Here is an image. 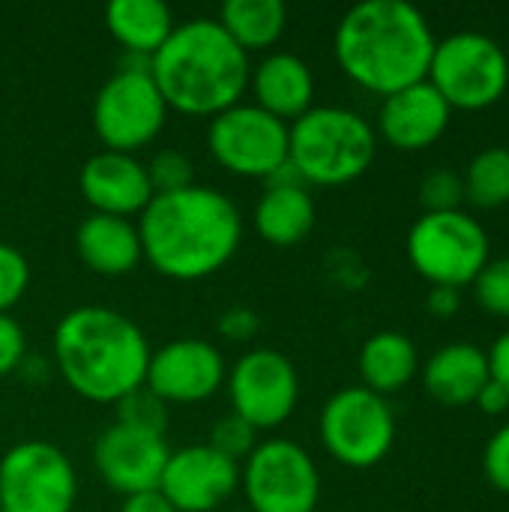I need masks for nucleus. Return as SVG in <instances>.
<instances>
[{"label":"nucleus","mask_w":509,"mask_h":512,"mask_svg":"<svg viewBox=\"0 0 509 512\" xmlns=\"http://www.w3.org/2000/svg\"><path fill=\"white\" fill-rule=\"evenodd\" d=\"M240 486V465L213 450L210 444H192L171 450L159 492L177 512L219 510Z\"/></svg>","instance_id":"obj_15"},{"label":"nucleus","mask_w":509,"mask_h":512,"mask_svg":"<svg viewBox=\"0 0 509 512\" xmlns=\"http://www.w3.org/2000/svg\"><path fill=\"white\" fill-rule=\"evenodd\" d=\"M417 348L405 333L396 330H384L366 339L363 351H360V378L363 387L387 396L396 393L402 387L411 384V378L417 375Z\"/></svg>","instance_id":"obj_24"},{"label":"nucleus","mask_w":509,"mask_h":512,"mask_svg":"<svg viewBox=\"0 0 509 512\" xmlns=\"http://www.w3.org/2000/svg\"><path fill=\"white\" fill-rule=\"evenodd\" d=\"M429 312L432 315H438V318H450V315H456L459 312V306H462V294H459V288H444V285H432V291H429Z\"/></svg>","instance_id":"obj_36"},{"label":"nucleus","mask_w":509,"mask_h":512,"mask_svg":"<svg viewBox=\"0 0 509 512\" xmlns=\"http://www.w3.org/2000/svg\"><path fill=\"white\" fill-rule=\"evenodd\" d=\"M225 378V357L213 342L174 339L150 354L144 387L165 405H195L216 396Z\"/></svg>","instance_id":"obj_14"},{"label":"nucleus","mask_w":509,"mask_h":512,"mask_svg":"<svg viewBox=\"0 0 509 512\" xmlns=\"http://www.w3.org/2000/svg\"><path fill=\"white\" fill-rule=\"evenodd\" d=\"M435 36L426 15L405 0H363L336 27V60L363 90L393 96L429 78Z\"/></svg>","instance_id":"obj_2"},{"label":"nucleus","mask_w":509,"mask_h":512,"mask_svg":"<svg viewBox=\"0 0 509 512\" xmlns=\"http://www.w3.org/2000/svg\"><path fill=\"white\" fill-rule=\"evenodd\" d=\"M75 249L84 267L99 276H126L144 261L138 225L102 213H90L78 225Z\"/></svg>","instance_id":"obj_20"},{"label":"nucleus","mask_w":509,"mask_h":512,"mask_svg":"<svg viewBox=\"0 0 509 512\" xmlns=\"http://www.w3.org/2000/svg\"><path fill=\"white\" fill-rule=\"evenodd\" d=\"M27 285H30L27 258L15 246L0 243V315H9V309L27 294Z\"/></svg>","instance_id":"obj_30"},{"label":"nucleus","mask_w":509,"mask_h":512,"mask_svg":"<svg viewBox=\"0 0 509 512\" xmlns=\"http://www.w3.org/2000/svg\"><path fill=\"white\" fill-rule=\"evenodd\" d=\"M240 483L252 512H315L321 498L315 459L288 438L258 444L240 471Z\"/></svg>","instance_id":"obj_12"},{"label":"nucleus","mask_w":509,"mask_h":512,"mask_svg":"<svg viewBox=\"0 0 509 512\" xmlns=\"http://www.w3.org/2000/svg\"><path fill=\"white\" fill-rule=\"evenodd\" d=\"M117 420L114 423H123L135 432H147V435H162L165 438V429H168V408L156 393H150L147 387H138L132 390L129 396H123L117 405Z\"/></svg>","instance_id":"obj_27"},{"label":"nucleus","mask_w":509,"mask_h":512,"mask_svg":"<svg viewBox=\"0 0 509 512\" xmlns=\"http://www.w3.org/2000/svg\"><path fill=\"white\" fill-rule=\"evenodd\" d=\"M138 237L147 264L174 279L198 282L219 273L243 243L237 204L213 186H189L153 195L138 216Z\"/></svg>","instance_id":"obj_1"},{"label":"nucleus","mask_w":509,"mask_h":512,"mask_svg":"<svg viewBox=\"0 0 509 512\" xmlns=\"http://www.w3.org/2000/svg\"><path fill=\"white\" fill-rule=\"evenodd\" d=\"M231 414L249 423L255 432L282 426L300 399V378L294 363L276 348H255L243 354L228 378Z\"/></svg>","instance_id":"obj_13"},{"label":"nucleus","mask_w":509,"mask_h":512,"mask_svg":"<svg viewBox=\"0 0 509 512\" xmlns=\"http://www.w3.org/2000/svg\"><path fill=\"white\" fill-rule=\"evenodd\" d=\"M168 120V105L147 69V63H132L117 69L93 99V129L105 150L129 153L156 141Z\"/></svg>","instance_id":"obj_7"},{"label":"nucleus","mask_w":509,"mask_h":512,"mask_svg":"<svg viewBox=\"0 0 509 512\" xmlns=\"http://www.w3.org/2000/svg\"><path fill=\"white\" fill-rule=\"evenodd\" d=\"M144 168H147L153 195L180 192V189L195 186V168H192L189 156L180 150H159Z\"/></svg>","instance_id":"obj_28"},{"label":"nucleus","mask_w":509,"mask_h":512,"mask_svg":"<svg viewBox=\"0 0 509 512\" xmlns=\"http://www.w3.org/2000/svg\"><path fill=\"white\" fill-rule=\"evenodd\" d=\"M168 456L171 450L162 435L135 432L123 423H111L93 447L99 477L123 498L159 489Z\"/></svg>","instance_id":"obj_16"},{"label":"nucleus","mask_w":509,"mask_h":512,"mask_svg":"<svg viewBox=\"0 0 509 512\" xmlns=\"http://www.w3.org/2000/svg\"><path fill=\"white\" fill-rule=\"evenodd\" d=\"M246 512H252V510H246Z\"/></svg>","instance_id":"obj_40"},{"label":"nucleus","mask_w":509,"mask_h":512,"mask_svg":"<svg viewBox=\"0 0 509 512\" xmlns=\"http://www.w3.org/2000/svg\"><path fill=\"white\" fill-rule=\"evenodd\" d=\"M477 300L486 312L509 318V258L489 261L474 279Z\"/></svg>","instance_id":"obj_31"},{"label":"nucleus","mask_w":509,"mask_h":512,"mask_svg":"<svg viewBox=\"0 0 509 512\" xmlns=\"http://www.w3.org/2000/svg\"><path fill=\"white\" fill-rule=\"evenodd\" d=\"M207 150L228 174L270 180L288 162V123L255 102H237L210 117Z\"/></svg>","instance_id":"obj_9"},{"label":"nucleus","mask_w":509,"mask_h":512,"mask_svg":"<svg viewBox=\"0 0 509 512\" xmlns=\"http://www.w3.org/2000/svg\"><path fill=\"white\" fill-rule=\"evenodd\" d=\"M252 225L270 246H297L315 228V198L306 186H264L252 210Z\"/></svg>","instance_id":"obj_22"},{"label":"nucleus","mask_w":509,"mask_h":512,"mask_svg":"<svg viewBox=\"0 0 509 512\" xmlns=\"http://www.w3.org/2000/svg\"><path fill=\"white\" fill-rule=\"evenodd\" d=\"M483 468H486L489 483L498 492L509 495V426L495 432V438L489 441L486 456H483Z\"/></svg>","instance_id":"obj_34"},{"label":"nucleus","mask_w":509,"mask_h":512,"mask_svg":"<svg viewBox=\"0 0 509 512\" xmlns=\"http://www.w3.org/2000/svg\"><path fill=\"white\" fill-rule=\"evenodd\" d=\"M249 87L255 93V105L273 114L282 123H294L312 108L315 78L306 60L288 51L267 54L249 75Z\"/></svg>","instance_id":"obj_19"},{"label":"nucleus","mask_w":509,"mask_h":512,"mask_svg":"<svg viewBox=\"0 0 509 512\" xmlns=\"http://www.w3.org/2000/svg\"><path fill=\"white\" fill-rule=\"evenodd\" d=\"M321 441L327 453L348 468H375L396 441V417L384 396L366 387H348L327 399L321 411Z\"/></svg>","instance_id":"obj_10"},{"label":"nucleus","mask_w":509,"mask_h":512,"mask_svg":"<svg viewBox=\"0 0 509 512\" xmlns=\"http://www.w3.org/2000/svg\"><path fill=\"white\" fill-rule=\"evenodd\" d=\"M147 69L168 105L189 117H216L249 90V54L222 30L216 18L174 24Z\"/></svg>","instance_id":"obj_4"},{"label":"nucleus","mask_w":509,"mask_h":512,"mask_svg":"<svg viewBox=\"0 0 509 512\" xmlns=\"http://www.w3.org/2000/svg\"><path fill=\"white\" fill-rule=\"evenodd\" d=\"M477 405L483 408V414H504L509 408V390L501 387L498 381H489L480 396H477Z\"/></svg>","instance_id":"obj_39"},{"label":"nucleus","mask_w":509,"mask_h":512,"mask_svg":"<svg viewBox=\"0 0 509 512\" xmlns=\"http://www.w3.org/2000/svg\"><path fill=\"white\" fill-rule=\"evenodd\" d=\"M78 189L93 213L117 219L141 216L153 198L147 168L135 156L114 150H99L81 165Z\"/></svg>","instance_id":"obj_17"},{"label":"nucleus","mask_w":509,"mask_h":512,"mask_svg":"<svg viewBox=\"0 0 509 512\" xmlns=\"http://www.w3.org/2000/svg\"><path fill=\"white\" fill-rule=\"evenodd\" d=\"M213 450H219L222 456H228L231 462H246L249 453L258 447L255 444V429L249 423H243L240 417L228 414L225 420H219L210 432V441H207Z\"/></svg>","instance_id":"obj_32"},{"label":"nucleus","mask_w":509,"mask_h":512,"mask_svg":"<svg viewBox=\"0 0 509 512\" xmlns=\"http://www.w3.org/2000/svg\"><path fill=\"white\" fill-rule=\"evenodd\" d=\"M465 198L486 210L509 204V147H489L477 153L465 177Z\"/></svg>","instance_id":"obj_26"},{"label":"nucleus","mask_w":509,"mask_h":512,"mask_svg":"<svg viewBox=\"0 0 509 512\" xmlns=\"http://www.w3.org/2000/svg\"><path fill=\"white\" fill-rule=\"evenodd\" d=\"M426 390L447 408H462L477 402L480 390L492 381L489 354L474 345H447L429 357L423 369Z\"/></svg>","instance_id":"obj_21"},{"label":"nucleus","mask_w":509,"mask_h":512,"mask_svg":"<svg viewBox=\"0 0 509 512\" xmlns=\"http://www.w3.org/2000/svg\"><path fill=\"white\" fill-rule=\"evenodd\" d=\"M450 114L453 108L444 102V96L429 81H420L384 96L378 132L396 150H426L447 132Z\"/></svg>","instance_id":"obj_18"},{"label":"nucleus","mask_w":509,"mask_h":512,"mask_svg":"<svg viewBox=\"0 0 509 512\" xmlns=\"http://www.w3.org/2000/svg\"><path fill=\"white\" fill-rule=\"evenodd\" d=\"M426 81L450 108L483 111L507 93L509 60L492 36L453 33L435 42Z\"/></svg>","instance_id":"obj_6"},{"label":"nucleus","mask_w":509,"mask_h":512,"mask_svg":"<svg viewBox=\"0 0 509 512\" xmlns=\"http://www.w3.org/2000/svg\"><path fill=\"white\" fill-rule=\"evenodd\" d=\"M375 129L351 108L312 105L288 126V162L306 186H345L369 171Z\"/></svg>","instance_id":"obj_5"},{"label":"nucleus","mask_w":509,"mask_h":512,"mask_svg":"<svg viewBox=\"0 0 509 512\" xmlns=\"http://www.w3.org/2000/svg\"><path fill=\"white\" fill-rule=\"evenodd\" d=\"M108 33L129 54L150 60L174 30V15L162 0H114L105 9Z\"/></svg>","instance_id":"obj_23"},{"label":"nucleus","mask_w":509,"mask_h":512,"mask_svg":"<svg viewBox=\"0 0 509 512\" xmlns=\"http://www.w3.org/2000/svg\"><path fill=\"white\" fill-rule=\"evenodd\" d=\"M258 330H261V318H258V312H252L246 306H234V309L222 312V318H219V333L231 342H249L258 336Z\"/></svg>","instance_id":"obj_35"},{"label":"nucleus","mask_w":509,"mask_h":512,"mask_svg":"<svg viewBox=\"0 0 509 512\" xmlns=\"http://www.w3.org/2000/svg\"><path fill=\"white\" fill-rule=\"evenodd\" d=\"M216 21L249 54L273 48L282 39L288 9L282 0H228Z\"/></svg>","instance_id":"obj_25"},{"label":"nucleus","mask_w":509,"mask_h":512,"mask_svg":"<svg viewBox=\"0 0 509 512\" xmlns=\"http://www.w3.org/2000/svg\"><path fill=\"white\" fill-rule=\"evenodd\" d=\"M408 258L432 285L462 288L489 264V237L462 210L423 213L408 234Z\"/></svg>","instance_id":"obj_8"},{"label":"nucleus","mask_w":509,"mask_h":512,"mask_svg":"<svg viewBox=\"0 0 509 512\" xmlns=\"http://www.w3.org/2000/svg\"><path fill=\"white\" fill-rule=\"evenodd\" d=\"M465 201V180L453 171H432L420 183V204L426 213H453Z\"/></svg>","instance_id":"obj_29"},{"label":"nucleus","mask_w":509,"mask_h":512,"mask_svg":"<svg viewBox=\"0 0 509 512\" xmlns=\"http://www.w3.org/2000/svg\"><path fill=\"white\" fill-rule=\"evenodd\" d=\"M489 372H492V381H498L509 390V333H504L489 351Z\"/></svg>","instance_id":"obj_38"},{"label":"nucleus","mask_w":509,"mask_h":512,"mask_svg":"<svg viewBox=\"0 0 509 512\" xmlns=\"http://www.w3.org/2000/svg\"><path fill=\"white\" fill-rule=\"evenodd\" d=\"M78 477L48 441H21L0 459V512H72Z\"/></svg>","instance_id":"obj_11"},{"label":"nucleus","mask_w":509,"mask_h":512,"mask_svg":"<svg viewBox=\"0 0 509 512\" xmlns=\"http://www.w3.org/2000/svg\"><path fill=\"white\" fill-rule=\"evenodd\" d=\"M147 336L108 306H78L54 330V363L72 393L96 405H117L144 387L150 363Z\"/></svg>","instance_id":"obj_3"},{"label":"nucleus","mask_w":509,"mask_h":512,"mask_svg":"<svg viewBox=\"0 0 509 512\" xmlns=\"http://www.w3.org/2000/svg\"><path fill=\"white\" fill-rule=\"evenodd\" d=\"M120 512H177V510L162 498V492H159V489H153V492L129 495V498L123 501Z\"/></svg>","instance_id":"obj_37"},{"label":"nucleus","mask_w":509,"mask_h":512,"mask_svg":"<svg viewBox=\"0 0 509 512\" xmlns=\"http://www.w3.org/2000/svg\"><path fill=\"white\" fill-rule=\"evenodd\" d=\"M27 360V339L12 315H0V375L15 372Z\"/></svg>","instance_id":"obj_33"}]
</instances>
